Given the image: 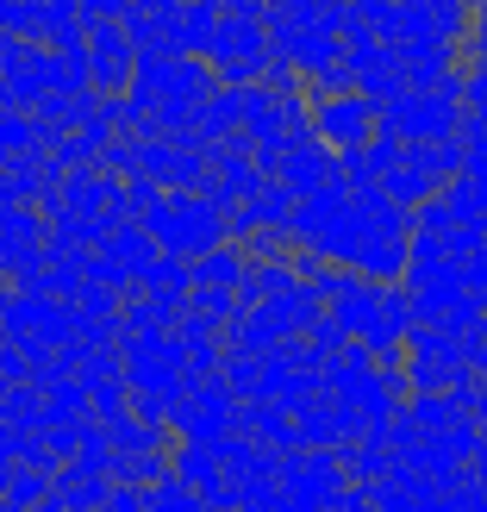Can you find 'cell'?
<instances>
[{"label": "cell", "mask_w": 487, "mask_h": 512, "mask_svg": "<svg viewBox=\"0 0 487 512\" xmlns=\"http://www.w3.org/2000/svg\"><path fill=\"white\" fill-rule=\"evenodd\" d=\"M375 125L394 132L406 150L456 138V132H463V75L444 82L438 94H400V100H388V107H375Z\"/></svg>", "instance_id": "6da1fadb"}, {"label": "cell", "mask_w": 487, "mask_h": 512, "mask_svg": "<svg viewBox=\"0 0 487 512\" xmlns=\"http://www.w3.org/2000/svg\"><path fill=\"white\" fill-rule=\"evenodd\" d=\"M400 375H406V400L413 394H450L456 381H469L463 369V344L450 331H431V325H413L400 344Z\"/></svg>", "instance_id": "7a4b0ae2"}, {"label": "cell", "mask_w": 487, "mask_h": 512, "mask_svg": "<svg viewBox=\"0 0 487 512\" xmlns=\"http://www.w3.org/2000/svg\"><path fill=\"white\" fill-rule=\"evenodd\" d=\"M306 125H313V144L331 157H356L375 138V100L363 94H331V100H306Z\"/></svg>", "instance_id": "3957f363"}, {"label": "cell", "mask_w": 487, "mask_h": 512, "mask_svg": "<svg viewBox=\"0 0 487 512\" xmlns=\"http://www.w3.org/2000/svg\"><path fill=\"white\" fill-rule=\"evenodd\" d=\"M207 57H213V82H225V88H256L275 50H269V38H263V25H256V19H219Z\"/></svg>", "instance_id": "277c9868"}, {"label": "cell", "mask_w": 487, "mask_h": 512, "mask_svg": "<svg viewBox=\"0 0 487 512\" xmlns=\"http://www.w3.org/2000/svg\"><path fill=\"white\" fill-rule=\"evenodd\" d=\"M150 225H157V238L175 244V250H200V256H207V250L225 244V213L207 207V200H194V194H175L169 207L150 213Z\"/></svg>", "instance_id": "5b68a950"}, {"label": "cell", "mask_w": 487, "mask_h": 512, "mask_svg": "<svg viewBox=\"0 0 487 512\" xmlns=\"http://www.w3.org/2000/svg\"><path fill=\"white\" fill-rule=\"evenodd\" d=\"M275 182L288 188L294 200H319V194H331V188H344V175H338V157H331V150H319L313 138H306V144H288V150H281Z\"/></svg>", "instance_id": "8992f818"}, {"label": "cell", "mask_w": 487, "mask_h": 512, "mask_svg": "<svg viewBox=\"0 0 487 512\" xmlns=\"http://www.w3.org/2000/svg\"><path fill=\"white\" fill-rule=\"evenodd\" d=\"M288 413H294V450H344V444L363 438V419H350L344 406H331L325 394L288 406Z\"/></svg>", "instance_id": "52a82bcc"}, {"label": "cell", "mask_w": 487, "mask_h": 512, "mask_svg": "<svg viewBox=\"0 0 487 512\" xmlns=\"http://www.w3.org/2000/svg\"><path fill=\"white\" fill-rule=\"evenodd\" d=\"M394 63H400V94H438L444 82H456V44H394Z\"/></svg>", "instance_id": "ba28073f"}, {"label": "cell", "mask_w": 487, "mask_h": 512, "mask_svg": "<svg viewBox=\"0 0 487 512\" xmlns=\"http://www.w3.org/2000/svg\"><path fill=\"white\" fill-rule=\"evenodd\" d=\"M232 431L250 438V444H263V450H275V456L294 450V413L275 406V400H238L232 406Z\"/></svg>", "instance_id": "9c48e42d"}, {"label": "cell", "mask_w": 487, "mask_h": 512, "mask_svg": "<svg viewBox=\"0 0 487 512\" xmlns=\"http://www.w3.org/2000/svg\"><path fill=\"white\" fill-rule=\"evenodd\" d=\"M381 194H388L400 213H419L425 200H438V194H444V182H431V175H425L419 163H406V157H400V169L381 175Z\"/></svg>", "instance_id": "30bf717a"}, {"label": "cell", "mask_w": 487, "mask_h": 512, "mask_svg": "<svg viewBox=\"0 0 487 512\" xmlns=\"http://www.w3.org/2000/svg\"><path fill=\"white\" fill-rule=\"evenodd\" d=\"M400 419H406V431H413V438L425 444V438H438V431H450L463 413L450 406V394H413V400L400 406Z\"/></svg>", "instance_id": "8fae6325"}, {"label": "cell", "mask_w": 487, "mask_h": 512, "mask_svg": "<svg viewBox=\"0 0 487 512\" xmlns=\"http://www.w3.org/2000/svg\"><path fill=\"white\" fill-rule=\"evenodd\" d=\"M219 32V0H188L182 13H169V38L182 50H207Z\"/></svg>", "instance_id": "7c38bea8"}, {"label": "cell", "mask_w": 487, "mask_h": 512, "mask_svg": "<svg viewBox=\"0 0 487 512\" xmlns=\"http://www.w3.org/2000/svg\"><path fill=\"white\" fill-rule=\"evenodd\" d=\"M244 250L238 244H219V250H207V256H200V263H194V281H200V288H225V294H238V281H244Z\"/></svg>", "instance_id": "4fadbf2b"}, {"label": "cell", "mask_w": 487, "mask_h": 512, "mask_svg": "<svg viewBox=\"0 0 487 512\" xmlns=\"http://www.w3.org/2000/svg\"><path fill=\"white\" fill-rule=\"evenodd\" d=\"M444 213H450V225H475V219H487V182H475V175H456V182H444Z\"/></svg>", "instance_id": "5bb4252c"}, {"label": "cell", "mask_w": 487, "mask_h": 512, "mask_svg": "<svg viewBox=\"0 0 487 512\" xmlns=\"http://www.w3.org/2000/svg\"><path fill=\"white\" fill-rule=\"evenodd\" d=\"M194 119H200V132H207V138H232L238 119H244V88H213V100Z\"/></svg>", "instance_id": "9a60e30c"}, {"label": "cell", "mask_w": 487, "mask_h": 512, "mask_svg": "<svg viewBox=\"0 0 487 512\" xmlns=\"http://www.w3.org/2000/svg\"><path fill=\"white\" fill-rule=\"evenodd\" d=\"M150 275H157V281H175V288H188V281H194V269H188V263H157Z\"/></svg>", "instance_id": "2e32d148"}, {"label": "cell", "mask_w": 487, "mask_h": 512, "mask_svg": "<svg viewBox=\"0 0 487 512\" xmlns=\"http://www.w3.org/2000/svg\"><path fill=\"white\" fill-rule=\"evenodd\" d=\"M256 7H275V0H256Z\"/></svg>", "instance_id": "e0dca14e"}]
</instances>
